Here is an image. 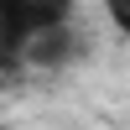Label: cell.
<instances>
[{
	"label": "cell",
	"mask_w": 130,
	"mask_h": 130,
	"mask_svg": "<svg viewBox=\"0 0 130 130\" xmlns=\"http://www.w3.org/2000/svg\"><path fill=\"white\" fill-rule=\"evenodd\" d=\"M73 26V0H0V52L26 68L31 42Z\"/></svg>",
	"instance_id": "1"
},
{
	"label": "cell",
	"mask_w": 130,
	"mask_h": 130,
	"mask_svg": "<svg viewBox=\"0 0 130 130\" xmlns=\"http://www.w3.org/2000/svg\"><path fill=\"white\" fill-rule=\"evenodd\" d=\"M104 10H109V21L125 31V42H130V0H104Z\"/></svg>",
	"instance_id": "2"
},
{
	"label": "cell",
	"mask_w": 130,
	"mask_h": 130,
	"mask_svg": "<svg viewBox=\"0 0 130 130\" xmlns=\"http://www.w3.org/2000/svg\"><path fill=\"white\" fill-rule=\"evenodd\" d=\"M16 73H21V62H16V57H5V52H0V89H5V83L16 78Z\"/></svg>",
	"instance_id": "3"
}]
</instances>
